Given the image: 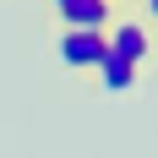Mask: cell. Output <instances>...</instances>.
<instances>
[{"instance_id":"4","label":"cell","mask_w":158,"mask_h":158,"mask_svg":"<svg viewBox=\"0 0 158 158\" xmlns=\"http://www.w3.org/2000/svg\"><path fill=\"white\" fill-rule=\"evenodd\" d=\"M93 82L104 87V93H131V87H142V77H136L126 60H114V55H104V60L93 65Z\"/></svg>"},{"instance_id":"6","label":"cell","mask_w":158,"mask_h":158,"mask_svg":"<svg viewBox=\"0 0 158 158\" xmlns=\"http://www.w3.org/2000/svg\"><path fill=\"white\" fill-rule=\"evenodd\" d=\"M49 6H60V0H44V11H49Z\"/></svg>"},{"instance_id":"3","label":"cell","mask_w":158,"mask_h":158,"mask_svg":"<svg viewBox=\"0 0 158 158\" xmlns=\"http://www.w3.org/2000/svg\"><path fill=\"white\" fill-rule=\"evenodd\" d=\"M49 27H93L104 33L114 16V0H60V6H49Z\"/></svg>"},{"instance_id":"5","label":"cell","mask_w":158,"mask_h":158,"mask_svg":"<svg viewBox=\"0 0 158 158\" xmlns=\"http://www.w3.org/2000/svg\"><path fill=\"white\" fill-rule=\"evenodd\" d=\"M114 6H136V0H114Z\"/></svg>"},{"instance_id":"1","label":"cell","mask_w":158,"mask_h":158,"mask_svg":"<svg viewBox=\"0 0 158 158\" xmlns=\"http://www.w3.org/2000/svg\"><path fill=\"white\" fill-rule=\"evenodd\" d=\"M104 44H109L114 60H126L142 82L158 71V27H147V22L131 11V6H114L109 27H104Z\"/></svg>"},{"instance_id":"2","label":"cell","mask_w":158,"mask_h":158,"mask_svg":"<svg viewBox=\"0 0 158 158\" xmlns=\"http://www.w3.org/2000/svg\"><path fill=\"white\" fill-rule=\"evenodd\" d=\"M49 49H55V65L65 77H93V65L109 55L104 33L93 27H49Z\"/></svg>"}]
</instances>
